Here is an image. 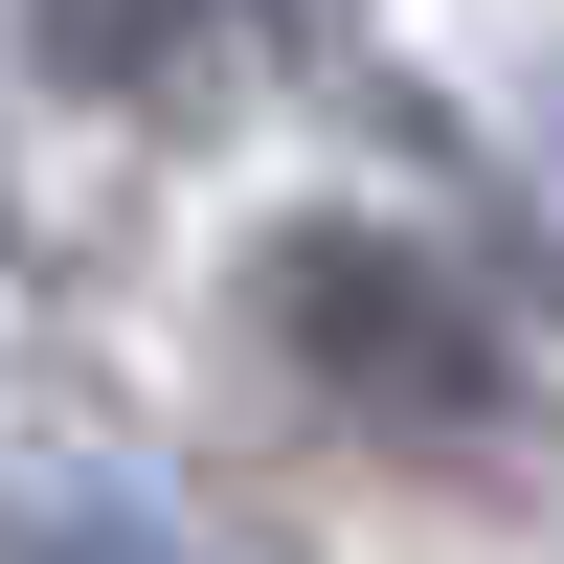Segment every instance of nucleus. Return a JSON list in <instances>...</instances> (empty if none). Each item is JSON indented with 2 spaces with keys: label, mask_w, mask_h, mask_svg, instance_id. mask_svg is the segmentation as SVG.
<instances>
[{
  "label": "nucleus",
  "mask_w": 564,
  "mask_h": 564,
  "mask_svg": "<svg viewBox=\"0 0 564 564\" xmlns=\"http://www.w3.org/2000/svg\"><path fill=\"white\" fill-rule=\"evenodd\" d=\"M271 339H294L361 430H406V452H430V430H497L475 294H452L430 249H384V226H294V249H271Z\"/></svg>",
  "instance_id": "obj_1"
},
{
  "label": "nucleus",
  "mask_w": 564,
  "mask_h": 564,
  "mask_svg": "<svg viewBox=\"0 0 564 564\" xmlns=\"http://www.w3.org/2000/svg\"><path fill=\"white\" fill-rule=\"evenodd\" d=\"M0 564H181V542L113 520V497H0Z\"/></svg>",
  "instance_id": "obj_3"
},
{
  "label": "nucleus",
  "mask_w": 564,
  "mask_h": 564,
  "mask_svg": "<svg viewBox=\"0 0 564 564\" xmlns=\"http://www.w3.org/2000/svg\"><path fill=\"white\" fill-rule=\"evenodd\" d=\"M204 23H226V0H45V45H68L90 90H181V68H204Z\"/></svg>",
  "instance_id": "obj_2"
}]
</instances>
